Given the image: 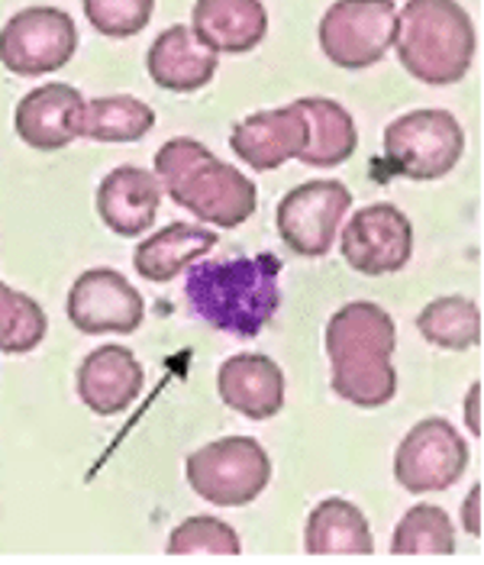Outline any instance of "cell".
Instances as JSON below:
<instances>
[{"mask_svg": "<svg viewBox=\"0 0 484 565\" xmlns=\"http://www.w3.org/2000/svg\"><path fill=\"white\" fill-rule=\"evenodd\" d=\"M395 33V0H336L320 20V49L333 65L362 72L391 52Z\"/></svg>", "mask_w": 484, "mask_h": 565, "instance_id": "cell-7", "label": "cell"}, {"mask_svg": "<svg viewBox=\"0 0 484 565\" xmlns=\"http://www.w3.org/2000/svg\"><path fill=\"white\" fill-rule=\"evenodd\" d=\"M223 404L249 420H268L284 407V372L262 352L229 355L217 372Z\"/></svg>", "mask_w": 484, "mask_h": 565, "instance_id": "cell-17", "label": "cell"}, {"mask_svg": "<svg viewBox=\"0 0 484 565\" xmlns=\"http://www.w3.org/2000/svg\"><path fill=\"white\" fill-rule=\"evenodd\" d=\"M191 33L217 55H246L268 36L262 0H197Z\"/></svg>", "mask_w": 484, "mask_h": 565, "instance_id": "cell-19", "label": "cell"}, {"mask_svg": "<svg viewBox=\"0 0 484 565\" xmlns=\"http://www.w3.org/2000/svg\"><path fill=\"white\" fill-rule=\"evenodd\" d=\"M221 55L201 43L191 26H169L146 52V72L159 87L172 94H194L214 82Z\"/></svg>", "mask_w": 484, "mask_h": 565, "instance_id": "cell-18", "label": "cell"}, {"mask_svg": "<svg viewBox=\"0 0 484 565\" xmlns=\"http://www.w3.org/2000/svg\"><path fill=\"white\" fill-rule=\"evenodd\" d=\"M395 347L397 327L385 307L375 301L340 307L326 323L333 392L365 411L391 404L397 394V372L391 365Z\"/></svg>", "mask_w": 484, "mask_h": 565, "instance_id": "cell-2", "label": "cell"}, {"mask_svg": "<svg viewBox=\"0 0 484 565\" xmlns=\"http://www.w3.org/2000/svg\"><path fill=\"white\" fill-rule=\"evenodd\" d=\"M155 127V110L132 94H107L85 100L78 136L94 142H136Z\"/></svg>", "mask_w": 484, "mask_h": 565, "instance_id": "cell-23", "label": "cell"}, {"mask_svg": "<svg viewBox=\"0 0 484 565\" xmlns=\"http://www.w3.org/2000/svg\"><path fill=\"white\" fill-rule=\"evenodd\" d=\"M340 253L353 271L368 278L400 271L413 256V223L395 204L355 211L343 230Z\"/></svg>", "mask_w": 484, "mask_h": 565, "instance_id": "cell-11", "label": "cell"}, {"mask_svg": "<svg viewBox=\"0 0 484 565\" xmlns=\"http://www.w3.org/2000/svg\"><path fill=\"white\" fill-rule=\"evenodd\" d=\"M281 259L275 253L223 262H191L184 298L214 330L256 340L281 307Z\"/></svg>", "mask_w": 484, "mask_h": 565, "instance_id": "cell-1", "label": "cell"}, {"mask_svg": "<svg viewBox=\"0 0 484 565\" xmlns=\"http://www.w3.org/2000/svg\"><path fill=\"white\" fill-rule=\"evenodd\" d=\"M78 26L58 7H26L0 30V65L17 78H43L72 62Z\"/></svg>", "mask_w": 484, "mask_h": 565, "instance_id": "cell-8", "label": "cell"}, {"mask_svg": "<svg viewBox=\"0 0 484 565\" xmlns=\"http://www.w3.org/2000/svg\"><path fill=\"white\" fill-rule=\"evenodd\" d=\"M478 401H482V382L472 388V404L465 401V420H472V434L475 436H482V411H478Z\"/></svg>", "mask_w": 484, "mask_h": 565, "instance_id": "cell-30", "label": "cell"}, {"mask_svg": "<svg viewBox=\"0 0 484 565\" xmlns=\"http://www.w3.org/2000/svg\"><path fill=\"white\" fill-rule=\"evenodd\" d=\"M146 385V372L127 347H100L78 365L75 392L97 417L123 414Z\"/></svg>", "mask_w": 484, "mask_h": 565, "instance_id": "cell-15", "label": "cell"}, {"mask_svg": "<svg viewBox=\"0 0 484 565\" xmlns=\"http://www.w3.org/2000/svg\"><path fill=\"white\" fill-rule=\"evenodd\" d=\"M162 204V184L155 172H146L139 166H120L97 188V217L117 236H142L152 230Z\"/></svg>", "mask_w": 484, "mask_h": 565, "instance_id": "cell-16", "label": "cell"}, {"mask_svg": "<svg viewBox=\"0 0 484 565\" xmlns=\"http://www.w3.org/2000/svg\"><path fill=\"white\" fill-rule=\"evenodd\" d=\"M88 23L107 40H130L152 20L155 0H82Z\"/></svg>", "mask_w": 484, "mask_h": 565, "instance_id": "cell-28", "label": "cell"}, {"mask_svg": "<svg viewBox=\"0 0 484 565\" xmlns=\"http://www.w3.org/2000/svg\"><path fill=\"white\" fill-rule=\"evenodd\" d=\"M146 317V301L117 268H90L68 291V320L85 337H130Z\"/></svg>", "mask_w": 484, "mask_h": 565, "instance_id": "cell-12", "label": "cell"}, {"mask_svg": "<svg viewBox=\"0 0 484 565\" xmlns=\"http://www.w3.org/2000/svg\"><path fill=\"white\" fill-rule=\"evenodd\" d=\"M82 107H85V97L78 87L49 82L20 97L17 114H13V130L30 149H40V152L65 149L78 139Z\"/></svg>", "mask_w": 484, "mask_h": 565, "instance_id": "cell-14", "label": "cell"}, {"mask_svg": "<svg viewBox=\"0 0 484 565\" xmlns=\"http://www.w3.org/2000/svg\"><path fill=\"white\" fill-rule=\"evenodd\" d=\"M465 152L462 124L449 110H410L385 127V159L410 181H437Z\"/></svg>", "mask_w": 484, "mask_h": 565, "instance_id": "cell-6", "label": "cell"}, {"mask_svg": "<svg viewBox=\"0 0 484 565\" xmlns=\"http://www.w3.org/2000/svg\"><path fill=\"white\" fill-rule=\"evenodd\" d=\"M465 469L469 443L442 417H427L410 427L395 452V479L410 494L445 491L465 476Z\"/></svg>", "mask_w": 484, "mask_h": 565, "instance_id": "cell-10", "label": "cell"}, {"mask_svg": "<svg viewBox=\"0 0 484 565\" xmlns=\"http://www.w3.org/2000/svg\"><path fill=\"white\" fill-rule=\"evenodd\" d=\"M353 207V191L340 181H308L278 201L275 226L294 256L320 259L333 249L340 223Z\"/></svg>", "mask_w": 484, "mask_h": 565, "instance_id": "cell-9", "label": "cell"}, {"mask_svg": "<svg viewBox=\"0 0 484 565\" xmlns=\"http://www.w3.org/2000/svg\"><path fill=\"white\" fill-rule=\"evenodd\" d=\"M49 320L36 298L0 281V352L23 355L45 340Z\"/></svg>", "mask_w": 484, "mask_h": 565, "instance_id": "cell-26", "label": "cell"}, {"mask_svg": "<svg viewBox=\"0 0 484 565\" xmlns=\"http://www.w3.org/2000/svg\"><path fill=\"white\" fill-rule=\"evenodd\" d=\"M391 553L395 556H452L455 526L437 504H417L395 526Z\"/></svg>", "mask_w": 484, "mask_h": 565, "instance_id": "cell-25", "label": "cell"}, {"mask_svg": "<svg viewBox=\"0 0 484 565\" xmlns=\"http://www.w3.org/2000/svg\"><path fill=\"white\" fill-rule=\"evenodd\" d=\"M155 178L178 207L221 230L243 226L259 204V191L246 174L187 136L169 139L155 152Z\"/></svg>", "mask_w": 484, "mask_h": 565, "instance_id": "cell-3", "label": "cell"}, {"mask_svg": "<svg viewBox=\"0 0 484 565\" xmlns=\"http://www.w3.org/2000/svg\"><path fill=\"white\" fill-rule=\"evenodd\" d=\"M462 523L472 536H482V484H475L469 501L462 504Z\"/></svg>", "mask_w": 484, "mask_h": 565, "instance_id": "cell-29", "label": "cell"}, {"mask_svg": "<svg viewBox=\"0 0 484 565\" xmlns=\"http://www.w3.org/2000/svg\"><path fill=\"white\" fill-rule=\"evenodd\" d=\"M184 472L197 498L217 508H246L271 481V456L252 436H223L194 449Z\"/></svg>", "mask_w": 484, "mask_h": 565, "instance_id": "cell-5", "label": "cell"}, {"mask_svg": "<svg viewBox=\"0 0 484 565\" xmlns=\"http://www.w3.org/2000/svg\"><path fill=\"white\" fill-rule=\"evenodd\" d=\"M298 107L308 120V142L298 159L313 169H336L349 162L358 146L353 114L333 97H301Z\"/></svg>", "mask_w": 484, "mask_h": 565, "instance_id": "cell-21", "label": "cell"}, {"mask_svg": "<svg viewBox=\"0 0 484 565\" xmlns=\"http://www.w3.org/2000/svg\"><path fill=\"white\" fill-rule=\"evenodd\" d=\"M304 142H308V120L298 100L288 107L259 110L229 132V149L256 172H275L288 159H298Z\"/></svg>", "mask_w": 484, "mask_h": 565, "instance_id": "cell-13", "label": "cell"}, {"mask_svg": "<svg viewBox=\"0 0 484 565\" xmlns=\"http://www.w3.org/2000/svg\"><path fill=\"white\" fill-rule=\"evenodd\" d=\"M417 330L427 343L452 352H465L482 343V310L462 295H445L423 307Z\"/></svg>", "mask_w": 484, "mask_h": 565, "instance_id": "cell-24", "label": "cell"}, {"mask_svg": "<svg viewBox=\"0 0 484 565\" xmlns=\"http://www.w3.org/2000/svg\"><path fill=\"white\" fill-rule=\"evenodd\" d=\"M304 546L310 556H368L375 536L353 501L326 498L310 511Z\"/></svg>", "mask_w": 484, "mask_h": 565, "instance_id": "cell-22", "label": "cell"}, {"mask_svg": "<svg viewBox=\"0 0 484 565\" xmlns=\"http://www.w3.org/2000/svg\"><path fill=\"white\" fill-rule=\"evenodd\" d=\"M214 246H217V233L211 226L169 223L155 236H149V239H142L136 246V259L132 262H136V271L146 281L169 285V281H175L191 262L207 256Z\"/></svg>", "mask_w": 484, "mask_h": 565, "instance_id": "cell-20", "label": "cell"}, {"mask_svg": "<svg viewBox=\"0 0 484 565\" xmlns=\"http://www.w3.org/2000/svg\"><path fill=\"white\" fill-rule=\"evenodd\" d=\"M475 23L459 0H407L397 10L395 49L423 85H455L475 62Z\"/></svg>", "mask_w": 484, "mask_h": 565, "instance_id": "cell-4", "label": "cell"}, {"mask_svg": "<svg viewBox=\"0 0 484 565\" xmlns=\"http://www.w3.org/2000/svg\"><path fill=\"white\" fill-rule=\"evenodd\" d=\"M169 556H239V533L217 518H191L172 530Z\"/></svg>", "mask_w": 484, "mask_h": 565, "instance_id": "cell-27", "label": "cell"}]
</instances>
